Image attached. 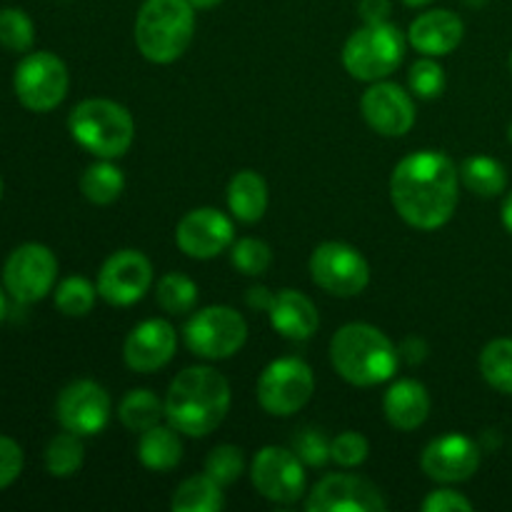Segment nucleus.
<instances>
[{
  "mask_svg": "<svg viewBox=\"0 0 512 512\" xmlns=\"http://www.w3.org/2000/svg\"><path fill=\"white\" fill-rule=\"evenodd\" d=\"M485 383L503 395H512V338H495L480 353Z\"/></svg>",
  "mask_w": 512,
  "mask_h": 512,
  "instance_id": "c756f323",
  "label": "nucleus"
},
{
  "mask_svg": "<svg viewBox=\"0 0 512 512\" xmlns=\"http://www.w3.org/2000/svg\"><path fill=\"white\" fill-rule=\"evenodd\" d=\"M388 503L373 483L355 475H325L308 493V512H383Z\"/></svg>",
  "mask_w": 512,
  "mask_h": 512,
  "instance_id": "f3484780",
  "label": "nucleus"
},
{
  "mask_svg": "<svg viewBox=\"0 0 512 512\" xmlns=\"http://www.w3.org/2000/svg\"><path fill=\"white\" fill-rule=\"evenodd\" d=\"M390 0H360L358 13L365 23H388L390 18Z\"/></svg>",
  "mask_w": 512,
  "mask_h": 512,
  "instance_id": "a19ab883",
  "label": "nucleus"
},
{
  "mask_svg": "<svg viewBox=\"0 0 512 512\" xmlns=\"http://www.w3.org/2000/svg\"><path fill=\"white\" fill-rule=\"evenodd\" d=\"M330 363L345 383L373 388L393 378L400 355L393 340L380 328L368 323H348L330 340Z\"/></svg>",
  "mask_w": 512,
  "mask_h": 512,
  "instance_id": "7ed1b4c3",
  "label": "nucleus"
},
{
  "mask_svg": "<svg viewBox=\"0 0 512 512\" xmlns=\"http://www.w3.org/2000/svg\"><path fill=\"white\" fill-rule=\"evenodd\" d=\"M500 218H503L505 230L512 235V193H508V198L503 200V210H500Z\"/></svg>",
  "mask_w": 512,
  "mask_h": 512,
  "instance_id": "c03bdc74",
  "label": "nucleus"
},
{
  "mask_svg": "<svg viewBox=\"0 0 512 512\" xmlns=\"http://www.w3.org/2000/svg\"><path fill=\"white\" fill-rule=\"evenodd\" d=\"M405 5H410V8H423V5H430L433 0H403Z\"/></svg>",
  "mask_w": 512,
  "mask_h": 512,
  "instance_id": "49530a36",
  "label": "nucleus"
},
{
  "mask_svg": "<svg viewBox=\"0 0 512 512\" xmlns=\"http://www.w3.org/2000/svg\"><path fill=\"white\" fill-rule=\"evenodd\" d=\"M228 208L240 223H258L268 210V185L255 170H240L228 183Z\"/></svg>",
  "mask_w": 512,
  "mask_h": 512,
  "instance_id": "5701e85b",
  "label": "nucleus"
},
{
  "mask_svg": "<svg viewBox=\"0 0 512 512\" xmlns=\"http://www.w3.org/2000/svg\"><path fill=\"white\" fill-rule=\"evenodd\" d=\"M85 448L83 438L70 430L55 435L45 448V468L53 478H73L80 468H83Z\"/></svg>",
  "mask_w": 512,
  "mask_h": 512,
  "instance_id": "c85d7f7f",
  "label": "nucleus"
},
{
  "mask_svg": "<svg viewBox=\"0 0 512 512\" xmlns=\"http://www.w3.org/2000/svg\"><path fill=\"white\" fill-rule=\"evenodd\" d=\"M268 318L275 333H280L288 340H308L320 328V315L313 300L305 293H300V290L290 288L273 295Z\"/></svg>",
  "mask_w": 512,
  "mask_h": 512,
  "instance_id": "412c9836",
  "label": "nucleus"
},
{
  "mask_svg": "<svg viewBox=\"0 0 512 512\" xmlns=\"http://www.w3.org/2000/svg\"><path fill=\"white\" fill-rule=\"evenodd\" d=\"M5 310H8V305H5V293L3 288H0V320L5 318Z\"/></svg>",
  "mask_w": 512,
  "mask_h": 512,
  "instance_id": "de8ad7c7",
  "label": "nucleus"
},
{
  "mask_svg": "<svg viewBox=\"0 0 512 512\" xmlns=\"http://www.w3.org/2000/svg\"><path fill=\"white\" fill-rule=\"evenodd\" d=\"M423 510L425 512H470L473 510V503H470L463 493H458V490L440 488V490H433V493L423 500Z\"/></svg>",
  "mask_w": 512,
  "mask_h": 512,
  "instance_id": "ea45409f",
  "label": "nucleus"
},
{
  "mask_svg": "<svg viewBox=\"0 0 512 512\" xmlns=\"http://www.w3.org/2000/svg\"><path fill=\"white\" fill-rule=\"evenodd\" d=\"M315 393V375L305 360L278 358L258 380V403L275 418H288L303 410Z\"/></svg>",
  "mask_w": 512,
  "mask_h": 512,
  "instance_id": "1a4fd4ad",
  "label": "nucleus"
},
{
  "mask_svg": "<svg viewBox=\"0 0 512 512\" xmlns=\"http://www.w3.org/2000/svg\"><path fill=\"white\" fill-rule=\"evenodd\" d=\"M465 23L458 13L453 10H428V13L418 15L410 23L408 43L413 45L418 53L430 55V58H443L450 55L460 43H463Z\"/></svg>",
  "mask_w": 512,
  "mask_h": 512,
  "instance_id": "aec40b11",
  "label": "nucleus"
},
{
  "mask_svg": "<svg viewBox=\"0 0 512 512\" xmlns=\"http://www.w3.org/2000/svg\"><path fill=\"white\" fill-rule=\"evenodd\" d=\"M95 298H98V285L90 283L83 275H70L60 280L55 288V308L68 318H83L93 310Z\"/></svg>",
  "mask_w": 512,
  "mask_h": 512,
  "instance_id": "2f4dec72",
  "label": "nucleus"
},
{
  "mask_svg": "<svg viewBox=\"0 0 512 512\" xmlns=\"http://www.w3.org/2000/svg\"><path fill=\"white\" fill-rule=\"evenodd\" d=\"M68 130L85 153L118 160L135 140V120L125 105L108 98H88L68 115Z\"/></svg>",
  "mask_w": 512,
  "mask_h": 512,
  "instance_id": "39448f33",
  "label": "nucleus"
},
{
  "mask_svg": "<svg viewBox=\"0 0 512 512\" xmlns=\"http://www.w3.org/2000/svg\"><path fill=\"white\" fill-rule=\"evenodd\" d=\"M58 280V260L53 250L40 243H23L8 255L3 265L5 290L13 300L23 305L40 303L53 293Z\"/></svg>",
  "mask_w": 512,
  "mask_h": 512,
  "instance_id": "9b49d317",
  "label": "nucleus"
},
{
  "mask_svg": "<svg viewBox=\"0 0 512 512\" xmlns=\"http://www.w3.org/2000/svg\"><path fill=\"white\" fill-rule=\"evenodd\" d=\"M198 283L183 273H165L155 288V300L168 315H188L198 305Z\"/></svg>",
  "mask_w": 512,
  "mask_h": 512,
  "instance_id": "7c9ffc66",
  "label": "nucleus"
},
{
  "mask_svg": "<svg viewBox=\"0 0 512 512\" xmlns=\"http://www.w3.org/2000/svg\"><path fill=\"white\" fill-rule=\"evenodd\" d=\"M195 35V8L190 0H145L135 18V45L155 65L175 63Z\"/></svg>",
  "mask_w": 512,
  "mask_h": 512,
  "instance_id": "20e7f679",
  "label": "nucleus"
},
{
  "mask_svg": "<svg viewBox=\"0 0 512 512\" xmlns=\"http://www.w3.org/2000/svg\"><path fill=\"white\" fill-rule=\"evenodd\" d=\"M480 443L463 433H448L430 440L420 455V468L430 480L443 485L465 483L480 468Z\"/></svg>",
  "mask_w": 512,
  "mask_h": 512,
  "instance_id": "2eb2a0df",
  "label": "nucleus"
},
{
  "mask_svg": "<svg viewBox=\"0 0 512 512\" xmlns=\"http://www.w3.org/2000/svg\"><path fill=\"white\" fill-rule=\"evenodd\" d=\"M428 353H430L428 343H425L423 338H418V335H413V338H405L398 348L400 360H405L408 365H420L425 358H428Z\"/></svg>",
  "mask_w": 512,
  "mask_h": 512,
  "instance_id": "79ce46f5",
  "label": "nucleus"
},
{
  "mask_svg": "<svg viewBox=\"0 0 512 512\" xmlns=\"http://www.w3.org/2000/svg\"><path fill=\"white\" fill-rule=\"evenodd\" d=\"M138 460L148 470L155 473H168L178 468L183 460V440L173 425H155V428L140 433L138 440Z\"/></svg>",
  "mask_w": 512,
  "mask_h": 512,
  "instance_id": "b1692460",
  "label": "nucleus"
},
{
  "mask_svg": "<svg viewBox=\"0 0 512 512\" xmlns=\"http://www.w3.org/2000/svg\"><path fill=\"white\" fill-rule=\"evenodd\" d=\"M118 418L130 433H145L155 428L165 418V400H160L153 390L138 388L125 393L118 405Z\"/></svg>",
  "mask_w": 512,
  "mask_h": 512,
  "instance_id": "bb28decb",
  "label": "nucleus"
},
{
  "mask_svg": "<svg viewBox=\"0 0 512 512\" xmlns=\"http://www.w3.org/2000/svg\"><path fill=\"white\" fill-rule=\"evenodd\" d=\"M405 58V35L393 23H365L343 48V65L355 80L378 83L393 75Z\"/></svg>",
  "mask_w": 512,
  "mask_h": 512,
  "instance_id": "423d86ee",
  "label": "nucleus"
},
{
  "mask_svg": "<svg viewBox=\"0 0 512 512\" xmlns=\"http://www.w3.org/2000/svg\"><path fill=\"white\" fill-rule=\"evenodd\" d=\"M360 110L365 123L385 138H400L415 125L413 95L388 80H378L365 90L360 98Z\"/></svg>",
  "mask_w": 512,
  "mask_h": 512,
  "instance_id": "a211bd4d",
  "label": "nucleus"
},
{
  "mask_svg": "<svg viewBox=\"0 0 512 512\" xmlns=\"http://www.w3.org/2000/svg\"><path fill=\"white\" fill-rule=\"evenodd\" d=\"M110 413H113V403H110L108 390L95 380H75V383L65 385L55 403V418H58L60 428L70 430L80 438L103 433Z\"/></svg>",
  "mask_w": 512,
  "mask_h": 512,
  "instance_id": "ddd939ff",
  "label": "nucleus"
},
{
  "mask_svg": "<svg viewBox=\"0 0 512 512\" xmlns=\"http://www.w3.org/2000/svg\"><path fill=\"white\" fill-rule=\"evenodd\" d=\"M123 190L125 175L113 160L98 158V163L85 168L83 178H80V193L93 205H113L123 195Z\"/></svg>",
  "mask_w": 512,
  "mask_h": 512,
  "instance_id": "cd10ccee",
  "label": "nucleus"
},
{
  "mask_svg": "<svg viewBox=\"0 0 512 512\" xmlns=\"http://www.w3.org/2000/svg\"><path fill=\"white\" fill-rule=\"evenodd\" d=\"M293 450L308 468H323L330 458V443L320 430L305 428L295 435Z\"/></svg>",
  "mask_w": 512,
  "mask_h": 512,
  "instance_id": "4c0bfd02",
  "label": "nucleus"
},
{
  "mask_svg": "<svg viewBox=\"0 0 512 512\" xmlns=\"http://www.w3.org/2000/svg\"><path fill=\"white\" fill-rule=\"evenodd\" d=\"M153 285V265L145 253L133 248L118 250L98 273V295L115 308H128L145 298Z\"/></svg>",
  "mask_w": 512,
  "mask_h": 512,
  "instance_id": "4468645a",
  "label": "nucleus"
},
{
  "mask_svg": "<svg viewBox=\"0 0 512 512\" xmlns=\"http://www.w3.org/2000/svg\"><path fill=\"white\" fill-rule=\"evenodd\" d=\"M23 473V450L8 435H0V490L13 485Z\"/></svg>",
  "mask_w": 512,
  "mask_h": 512,
  "instance_id": "58836bf2",
  "label": "nucleus"
},
{
  "mask_svg": "<svg viewBox=\"0 0 512 512\" xmlns=\"http://www.w3.org/2000/svg\"><path fill=\"white\" fill-rule=\"evenodd\" d=\"M0 198H3V180H0Z\"/></svg>",
  "mask_w": 512,
  "mask_h": 512,
  "instance_id": "3c124183",
  "label": "nucleus"
},
{
  "mask_svg": "<svg viewBox=\"0 0 512 512\" xmlns=\"http://www.w3.org/2000/svg\"><path fill=\"white\" fill-rule=\"evenodd\" d=\"M178 348V333L163 318L143 320L130 330L123 345V358L133 373H155L173 360Z\"/></svg>",
  "mask_w": 512,
  "mask_h": 512,
  "instance_id": "6ab92c4d",
  "label": "nucleus"
},
{
  "mask_svg": "<svg viewBox=\"0 0 512 512\" xmlns=\"http://www.w3.org/2000/svg\"><path fill=\"white\" fill-rule=\"evenodd\" d=\"M370 453V443L363 433L355 430H345L338 438L330 443V458L340 465V468H358L365 463Z\"/></svg>",
  "mask_w": 512,
  "mask_h": 512,
  "instance_id": "e433bc0d",
  "label": "nucleus"
},
{
  "mask_svg": "<svg viewBox=\"0 0 512 512\" xmlns=\"http://www.w3.org/2000/svg\"><path fill=\"white\" fill-rule=\"evenodd\" d=\"M408 85H410V93L418 95V98L423 100L440 98L445 90L443 65H440L435 58H430V55L415 60L413 68H410L408 73Z\"/></svg>",
  "mask_w": 512,
  "mask_h": 512,
  "instance_id": "f704fd0d",
  "label": "nucleus"
},
{
  "mask_svg": "<svg viewBox=\"0 0 512 512\" xmlns=\"http://www.w3.org/2000/svg\"><path fill=\"white\" fill-rule=\"evenodd\" d=\"M175 243L188 258L213 260L235 243L233 220L218 208H195L180 218Z\"/></svg>",
  "mask_w": 512,
  "mask_h": 512,
  "instance_id": "dca6fc26",
  "label": "nucleus"
},
{
  "mask_svg": "<svg viewBox=\"0 0 512 512\" xmlns=\"http://www.w3.org/2000/svg\"><path fill=\"white\" fill-rule=\"evenodd\" d=\"M430 393L420 380L403 378L388 388L383 398V410L395 430H418L430 415Z\"/></svg>",
  "mask_w": 512,
  "mask_h": 512,
  "instance_id": "4be33fe9",
  "label": "nucleus"
},
{
  "mask_svg": "<svg viewBox=\"0 0 512 512\" xmlns=\"http://www.w3.org/2000/svg\"><path fill=\"white\" fill-rule=\"evenodd\" d=\"M173 512H218L223 510V490L208 473L193 475L175 488L170 498Z\"/></svg>",
  "mask_w": 512,
  "mask_h": 512,
  "instance_id": "a878e982",
  "label": "nucleus"
},
{
  "mask_svg": "<svg viewBox=\"0 0 512 512\" xmlns=\"http://www.w3.org/2000/svg\"><path fill=\"white\" fill-rule=\"evenodd\" d=\"M485 3H488V0H465V5H470V8H483Z\"/></svg>",
  "mask_w": 512,
  "mask_h": 512,
  "instance_id": "09e8293b",
  "label": "nucleus"
},
{
  "mask_svg": "<svg viewBox=\"0 0 512 512\" xmlns=\"http://www.w3.org/2000/svg\"><path fill=\"white\" fill-rule=\"evenodd\" d=\"M510 70H512V53H510Z\"/></svg>",
  "mask_w": 512,
  "mask_h": 512,
  "instance_id": "603ef678",
  "label": "nucleus"
},
{
  "mask_svg": "<svg viewBox=\"0 0 512 512\" xmlns=\"http://www.w3.org/2000/svg\"><path fill=\"white\" fill-rule=\"evenodd\" d=\"M205 473L225 488V485H233L240 475L245 473V458L243 450L235 448V445H218L208 453L205 458Z\"/></svg>",
  "mask_w": 512,
  "mask_h": 512,
  "instance_id": "c9c22d12",
  "label": "nucleus"
},
{
  "mask_svg": "<svg viewBox=\"0 0 512 512\" xmlns=\"http://www.w3.org/2000/svg\"><path fill=\"white\" fill-rule=\"evenodd\" d=\"M35 43V25L20 8L0 10V45L10 53H28Z\"/></svg>",
  "mask_w": 512,
  "mask_h": 512,
  "instance_id": "473e14b6",
  "label": "nucleus"
},
{
  "mask_svg": "<svg viewBox=\"0 0 512 512\" xmlns=\"http://www.w3.org/2000/svg\"><path fill=\"white\" fill-rule=\"evenodd\" d=\"M230 260L243 275H263L273 265V250L260 238H240L230 245Z\"/></svg>",
  "mask_w": 512,
  "mask_h": 512,
  "instance_id": "72a5a7b5",
  "label": "nucleus"
},
{
  "mask_svg": "<svg viewBox=\"0 0 512 512\" xmlns=\"http://www.w3.org/2000/svg\"><path fill=\"white\" fill-rule=\"evenodd\" d=\"M460 183L480 198H498L508 188V170L490 155H473L460 165Z\"/></svg>",
  "mask_w": 512,
  "mask_h": 512,
  "instance_id": "393cba45",
  "label": "nucleus"
},
{
  "mask_svg": "<svg viewBox=\"0 0 512 512\" xmlns=\"http://www.w3.org/2000/svg\"><path fill=\"white\" fill-rule=\"evenodd\" d=\"M460 173L438 150H418L395 165L390 200L400 218L418 230H438L455 215L460 203Z\"/></svg>",
  "mask_w": 512,
  "mask_h": 512,
  "instance_id": "f257e3e1",
  "label": "nucleus"
},
{
  "mask_svg": "<svg viewBox=\"0 0 512 512\" xmlns=\"http://www.w3.org/2000/svg\"><path fill=\"white\" fill-rule=\"evenodd\" d=\"M70 75L63 60L48 50L28 53L18 63L13 75V88L20 105L33 113H50L68 95Z\"/></svg>",
  "mask_w": 512,
  "mask_h": 512,
  "instance_id": "6e6552de",
  "label": "nucleus"
},
{
  "mask_svg": "<svg viewBox=\"0 0 512 512\" xmlns=\"http://www.w3.org/2000/svg\"><path fill=\"white\" fill-rule=\"evenodd\" d=\"M508 138H510V143H512V123H510V130H508Z\"/></svg>",
  "mask_w": 512,
  "mask_h": 512,
  "instance_id": "8fccbe9b",
  "label": "nucleus"
},
{
  "mask_svg": "<svg viewBox=\"0 0 512 512\" xmlns=\"http://www.w3.org/2000/svg\"><path fill=\"white\" fill-rule=\"evenodd\" d=\"M230 385L218 370L195 365L178 373L165 393V418L188 438H205L230 410Z\"/></svg>",
  "mask_w": 512,
  "mask_h": 512,
  "instance_id": "f03ea898",
  "label": "nucleus"
},
{
  "mask_svg": "<svg viewBox=\"0 0 512 512\" xmlns=\"http://www.w3.org/2000/svg\"><path fill=\"white\" fill-rule=\"evenodd\" d=\"M310 278L325 293L338 298H355L370 283V265L358 248L348 243L318 245L310 255Z\"/></svg>",
  "mask_w": 512,
  "mask_h": 512,
  "instance_id": "9d476101",
  "label": "nucleus"
},
{
  "mask_svg": "<svg viewBox=\"0 0 512 512\" xmlns=\"http://www.w3.org/2000/svg\"><path fill=\"white\" fill-rule=\"evenodd\" d=\"M250 480L270 503L293 505L305 495V463L295 450L265 445L250 463Z\"/></svg>",
  "mask_w": 512,
  "mask_h": 512,
  "instance_id": "f8f14e48",
  "label": "nucleus"
},
{
  "mask_svg": "<svg viewBox=\"0 0 512 512\" xmlns=\"http://www.w3.org/2000/svg\"><path fill=\"white\" fill-rule=\"evenodd\" d=\"M185 345L205 360H228L248 340V323L228 305H210L195 313L183 330Z\"/></svg>",
  "mask_w": 512,
  "mask_h": 512,
  "instance_id": "0eeeda50",
  "label": "nucleus"
},
{
  "mask_svg": "<svg viewBox=\"0 0 512 512\" xmlns=\"http://www.w3.org/2000/svg\"><path fill=\"white\" fill-rule=\"evenodd\" d=\"M223 0H190V5H193L195 10H208V8H215V5H220Z\"/></svg>",
  "mask_w": 512,
  "mask_h": 512,
  "instance_id": "a18cd8bd",
  "label": "nucleus"
},
{
  "mask_svg": "<svg viewBox=\"0 0 512 512\" xmlns=\"http://www.w3.org/2000/svg\"><path fill=\"white\" fill-rule=\"evenodd\" d=\"M273 295L268 288H263V285H258V288H250L248 295H245V300H248L250 308L255 310H263V313H268L270 310V303H273Z\"/></svg>",
  "mask_w": 512,
  "mask_h": 512,
  "instance_id": "37998d69",
  "label": "nucleus"
}]
</instances>
